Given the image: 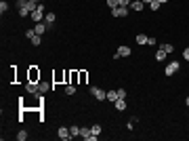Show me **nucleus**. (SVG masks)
Instances as JSON below:
<instances>
[{
  "mask_svg": "<svg viewBox=\"0 0 189 141\" xmlns=\"http://www.w3.org/2000/svg\"><path fill=\"white\" fill-rule=\"evenodd\" d=\"M44 15H46V6H44L42 2H38V9L30 15V19H32L34 23H40V21H44Z\"/></svg>",
  "mask_w": 189,
  "mask_h": 141,
  "instance_id": "1",
  "label": "nucleus"
},
{
  "mask_svg": "<svg viewBox=\"0 0 189 141\" xmlns=\"http://www.w3.org/2000/svg\"><path fill=\"white\" fill-rule=\"evenodd\" d=\"M90 93H93V97L97 99V101H105V99H107V93L103 91V89H99V86H93Z\"/></svg>",
  "mask_w": 189,
  "mask_h": 141,
  "instance_id": "2",
  "label": "nucleus"
},
{
  "mask_svg": "<svg viewBox=\"0 0 189 141\" xmlns=\"http://www.w3.org/2000/svg\"><path fill=\"white\" fill-rule=\"evenodd\" d=\"M179 68H181V65H179V61H172V63H168V65H166V76H172V74H177L179 72Z\"/></svg>",
  "mask_w": 189,
  "mask_h": 141,
  "instance_id": "3",
  "label": "nucleus"
},
{
  "mask_svg": "<svg viewBox=\"0 0 189 141\" xmlns=\"http://www.w3.org/2000/svg\"><path fill=\"white\" fill-rule=\"evenodd\" d=\"M111 15L114 17H126L128 15V6H116V9H111Z\"/></svg>",
  "mask_w": 189,
  "mask_h": 141,
  "instance_id": "4",
  "label": "nucleus"
},
{
  "mask_svg": "<svg viewBox=\"0 0 189 141\" xmlns=\"http://www.w3.org/2000/svg\"><path fill=\"white\" fill-rule=\"evenodd\" d=\"M130 53H132V51H130L128 47H120L118 51H116V55H114V59H120V57H128Z\"/></svg>",
  "mask_w": 189,
  "mask_h": 141,
  "instance_id": "5",
  "label": "nucleus"
},
{
  "mask_svg": "<svg viewBox=\"0 0 189 141\" xmlns=\"http://www.w3.org/2000/svg\"><path fill=\"white\" fill-rule=\"evenodd\" d=\"M46 30H48V23H46V21H40V23H36V25H34V32H36L38 36L44 34Z\"/></svg>",
  "mask_w": 189,
  "mask_h": 141,
  "instance_id": "6",
  "label": "nucleus"
},
{
  "mask_svg": "<svg viewBox=\"0 0 189 141\" xmlns=\"http://www.w3.org/2000/svg\"><path fill=\"white\" fill-rule=\"evenodd\" d=\"M143 6H145V2H143V0H132L128 9H132V11H137V13H141V11H143Z\"/></svg>",
  "mask_w": 189,
  "mask_h": 141,
  "instance_id": "7",
  "label": "nucleus"
},
{
  "mask_svg": "<svg viewBox=\"0 0 189 141\" xmlns=\"http://www.w3.org/2000/svg\"><path fill=\"white\" fill-rule=\"evenodd\" d=\"M57 135H59V139H63V141H67L71 137L70 135V129H67V126H61L59 131H57Z\"/></svg>",
  "mask_w": 189,
  "mask_h": 141,
  "instance_id": "8",
  "label": "nucleus"
},
{
  "mask_svg": "<svg viewBox=\"0 0 189 141\" xmlns=\"http://www.w3.org/2000/svg\"><path fill=\"white\" fill-rule=\"evenodd\" d=\"M25 89H27V93H32V95H38V82H30L25 84Z\"/></svg>",
  "mask_w": 189,
  "mask_h": 141,
  "instance_id": "9",
  "label": "nucleus"
},
{
  "mask_svg": "<svg viewBox=\"0 0 189 141\" xmlns=\"http://www.w3.org/2000/svg\"><path fill=\"white\" fill-rule=\"evenodd\" d=\"M48 89H50V84H48V82H38V93H42V95H44V93L48 91Z\"/></svg>",
  "mask_w": 189,
  "mask_h": 141,
  "instance_id": "10",
  "label": "nucleus"
},
{
  "mask_svg": "<svg viewBox=\"0 0 189 141\" xmlns=\"http://www.w3.org/2000/svg\"><path fill=\"white\" fill-rule=\"evenodd\" d=\"M114 103H116V110H120V112H122V110H126V101H124V99H116Z\"/></svg>",
  "mask_w": 189,
  "mask_h": 141,
  "instance_id": "11",
  "label": "nucleus"
},
{
  "mask_svg": "<svg viewBox=\"0 0 189 141\" xmlns=\"http://www.w3.org/2000/svg\"><path fill=\"white\" fill-rule=\"evenodd\" d=\"M166 55H168V53H166V51H162V48H160V51L155 53V61H164V59H166Z\"/></svg>",
  "mask_w": 189,
  "mask_h": 141,
  "instance_id": "12",
  "label": "nucleus"
},
{
  "mask_svg": "<svg viewBox=\"0 0 189 141\" xmlns=\"http://www.w3.org/2000/svg\"><path fill=\"white\" fill-rule=\"evenodd\" d=\"M118 99V91H107V101H116Z\"/></svg>",
  "mask_w": 189,
  "mask_h": 141,
  "instance_id": "13",
  "label": "nucleus"
},
{
  "mask_svg": "<svg viewBox=\"0 0 189 141\" xmlns=\"http://www.w3.org/2000/svg\"><path fill=\"white\" fill-rule=\"evenodd\" d=\"M44 21H46L48 25L55 23V13H46V15H44Z\"/></svg>",
  "mask_w": 189,
  "mask_h": 141,
  "instance_id": "14",
  "label": "nucleus"
},
{
  "mask_svg": "<svg viewBox=\"0 0 189 141\" xmlns=\"http://www.w3.org/2000/svg\"><path fill=\"white\" fill-rule=\"evenodd\" d=\"M147 40H149V38H147L145 34H139V36H137V44H147Z\"/></svg>",
  "mask_w": 189,
  "mask_h": 141,
  "instance_id": "15",
  "label": "nucleus"
},
{
  "mask_svg": "<svg viewBox=\"0 0 189 141\" xmlns=\"http://www.w3.org/2000/svg\"><path fill=\"white\" fill-rule=\"evenodd\" d=\"M30 40H32V44H34V47H40V42H42V38H40L38 34H36L34 38H30Z\"/></svg>",
  "mask_w": 189,
  "mask_h": 141,
  "instance_id": "16",
  "label": "nucleus"
},
{
  "mask_svg": "<svg viewBox=\"0 0 189 141\" xmlns=\"http://www.w3.org/2000/svg\"><path fill=\"white\" fill-rule=\"evenodd\" d=\"M70 135H71V137H78V135H80V126H71Z\"/></svg>",
  "mask_w": 189,
  "mask_h": 141,
  "instance_id": "17",
  "label": "nucleus"
},
{
  "mask_svg": "<svg viewBox=\"0 0 189 141\" xmlns=\"http://www.w3.org/2000/svg\"><path fill=\"white\" fill-rule=\"evenodd\" d=\"M76 93V86H74V84H67V86H65V95H74Z\"/></svg>",
  "mask_w": 189,
  "mask_h": 141,
  "instance_id": "18",
  "label": "nucleus"
},
{
  "mask_svg": "<svg viewBox=\"0 0 189 141\" xmlns=\"http://www.w3.org/2000/svg\"><path fill=\"white\" fill-rule=\"evenodd\" d=\"M27 139V133H25V131H19V133H17V141H25Z\"/></svg>",
  "mask_w": 189,
  "mask_h": 141,
  "instance_id": "19",
  "label": "nucleus"
},
{
  "mask_svg": "<svg viewBox=\"0 0 189 141\" xmlns=\"http://www.w3.org/2000/svg\"><path fill=\"white\" fill-rule=\"evenodd\" d=\"M160 48H162V51H166V53H172V51H175V47H172V44H160Z\"/></svg>",
  "mask_w": 189,
  "mask_h": 141,
  "instance_id": "20",
  "label": "nucleus"
},
{
  "mask_svg": "<svg viewBox=\"0 0 189 141\" xmlns=\"http://www.w3.org/2000/svg\"><path fill=\"white\" fill-rule=\"evenodd\" d=\"M27 2H30V0H17V9H19V11L25 9V6H27Z\"/></svg>",
  "mask_w": 189,
  "mask_h": 141,
  "instance_id": "21",
  "label": "nucleus"
},
{
  "mask_svg": "<svg viewBox=\"0 0 189 141\" xmlns=\"http://www.w3.org/2000/svg\"><path fill=\"white\" fill-rule=\"evenodd\" d=\"M105 2H107V6H109V9H116V6H120L118 0H105Z\"/></svg>",
  "mask_w": 189,
  "mask_h": 141,
  "instance_id": "22",
  "label": "nucleus"
},
{
  "mask_svg": "<svg viewBox=\"0 0 189 141\" xmlns=\"http://www.w3.org/2000/svg\"><path fill=\"white\" fill-rule=\"evenodd\" d=\"M118 91V99H126V91L124 89H116Z\"/></svg>",
  "mask_w": 189,
  "mask_h": 141,
  "instance_id": "23",
  "label": "nucleus"
},
{
  "mask_svg": "<svg viewBox=\"0 0 189 141\" xmlns=\"http://www.w3.org/2000/svg\"><path fill=\"white\" fill-rule=\"evenodd\" d=\"M90 131H93L95 135H99V133H101V124H93V126H90Z\"/></svg>",
  "mask_w": 189,
  "mask_h": 141,
  "instance_id": "24",
  "label": "nucleus"
},
{
  "mask_svg": "<svg viewBox=\"0 0 189 141\" xmlns=\"http://www.w3.org/2000/svg\"><path fill=\"white\" fill-rule=\"evenodd\" d=\"M6 9H9V4H6V2H4V0H2V2H0V13H2V15H4V13H6Z\"/></svg>",
  "mask_w": 189,
  "mask_h": 141,
  "instance_id": "25",
  "label": "nucleus"
},
{
  "mask_svg": "<svg viewBox=\"0 0 189 141\" xmlns=\"http://www.w3.org/2000/svg\"><path fill=\"white\" fill-rule=\"evenodd\" d=\"M149 6H151V11H158V9H160V6H162V4H160V2H158V0H154V2H151V4H149Z\"/></svg>",
  "mask_w": 189,
  "mask_h": 141,
  "instance_id": "26",
  "label": "nucleus"
},
{
  "mask_svg": "<svg viewBox=\"0 0 189 141\" xmlns=\"http://www.w3.org/2000/svg\"><path fill=\"white\" fill-rule=\"evenodd\" d=\"M130 2H132V0H118L120 6H130Z\"/></svg>",
  "mask_w": 189,
  "mask_h": 141,
  "instance_id": "27",
  "label": "nucleus"
},
{
  "mask_svg": "<svg viewBox=\"0 0 189 141\" xmlns=\"http://www.w3.org/2000/svg\"><path fill=\"white\" fill-rule=\"evenodd\" d=\"M34 36H36L34 30H27V32H25V38H34Z\"/></svg>",
  "mask_w": 189,
  "mask_h": 141,
  "instance_id": "28",
  "label": "nucleus"
},
{
  "mask_svg": "<svg viewBox=\"0 0 189 141\" xmlns=\"http://www.w3.org/2000/svg\"><path fill=\"white\" fill-rule=\"evenodd\" d=\"M183 59H187V61H189V47L183 51Z\"/></svg>",
  "mask_w": 189,
  "mask_h": 141,
  "instance_id": "29",
  "label": "nucleus"
},
{
  "mask_svg": "<svg viewBox=\"0 0 189 141\" xmlns=\"http://www.w3.org/2000/svg\"><path fill=\"white\" fill-rule=\"evenodd\" d=\"M143 2H147V4H151V2H154V0H143Z\"/></svg>",
  "mask_w": 189,
  "mask_h": 141,
  "instance_id": "30",
  "label": "nucleus"
},
{
  "mask_svg": "<svg viewBox=\"0 0 189 141\" xmlns=\"http://www.w3.org/2000/svg\"><path fill=\"white\" fill-rule=\"evenodd\" d=\"M158 2H160V4H164V2H168V0H158Z\"/></svg>",
  "mask_w": 189,
  "mask_h": 141,
  "instance_id": "31",
  "label": "nucleus"
},
{
  "mask_svg": "<svg viewBox=\"0 0 189 141\" xmlns=\"http://www.w3.org/2000/svg\"><path fill=\"white\" fill-rule=\"evenodd\" d=\"M185 103H187V107H189V97H187V99H185Z\"/></svg>",
  "mask_w": 189,
  "mask_h": 141,
  "instance_id": "32",
  "label": "nucleus"
},
{
  "mask_svg": "<svg viewBox=\"0 0 189 141\" xmlns=\"http://www.w3.org/2000/svg\"><path fill=\"white\" fill-rule=\"evenodd\" d=\"M30 2H38V0H30Z\"/></svg>",
  "mask_w": 189,
  "mask_h": 141,
  "instance_id": "33",
  "label": "nucleus"
}]
</instances>
